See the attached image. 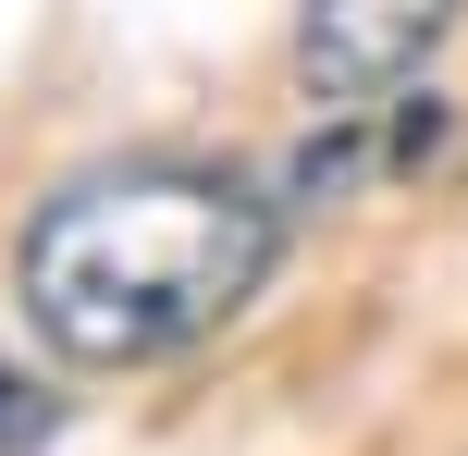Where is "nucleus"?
<instances>
[{
  "label": "nucleus",
  "mask_w": 468,
  "mask_h": 456,
  "mask_svg": "<svg viewBox=\"0 0 468 456\" xmlns=\"http://www.w3.org/2000/svg\"><path fill=\"white\" fill-rule=\"evenodd\" d=\"M283 260V210L222 161H112L37 197L13 296L74 370H148L222 334Z\"/></svg>",
  "instance_id": "1"
},
{
  "label": "nucleus",
  "mask_w": 468,
  "mask_h": 456,
  "mask_svg": "<svg viewBox=\"0 0 468 456\" xmlns=\"http://www.w3.org/2000/svg\"><path fill=\"white\" fill-rule=\"evenodd\" d=\"M456 0H308L296 13V74L321 111H382L407 74L444 49Z\"/></svg>",
  "instance_id": "2"
},
{
  "label": "nucleus",
  "mask_w": 468,
  "mask_h": 456,
  "mask_svg": "<svg viewBox=\"0 0 468 456\" xmlns=\"http://www.w3.org/2000/svg\"><path fill=\"white\" fill-rule=\"evenodd\" d=\"M0 456H49V395L0 358Z\"/></svg>",
  "instance_id": "3"
}]
</instances>
